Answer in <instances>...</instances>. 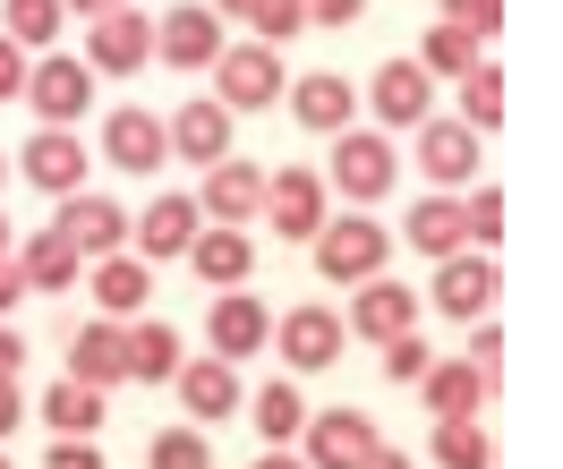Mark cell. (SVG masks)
<instances>
[{"instance_id": "obj_21", "label": "cell", "mask_w": 563, "mask_h": 469, "mask_svg": "<svg viewBox=\"0 0 563 469\" xmlns=\"http://www.w3.org/2000/svg\"><path fill=\"white\" fill-rule=\"evenodd\" d=\"M367 94H376V120H385V129H419L427 111H435V77H427L419 60H385Z\"/></svg>"}, {"instance_id": "obj_29", "label": "cell", "mask_w": 563, "mask_h": 469, "mask_svg": "<svg viewBox=\"0 0 563 469\" xmlns=\"http://www.w3.org/2000/svg\"><path fill=\"white\" fill-rule=\"evenodd\" d=\"M103 418H111L103 384H77V376H60V384L43 393V427H52V435H95Z\"/></svg>"}, {"instance_id": "obj_43", "label": "cell", "mask_w": 563, "mask_h": 469, "mask_svg": "<svg viewBox=\"0 0 563 469\" xmlns=\"http://www.w3.org/2000/svg\"><path fill=\"white\" fill-rule=\"evenodd\" d=\"M18 86H26V43L0 35V103H18Z\"/></svg>"}, {"instance_id": "obj_3", "label": "cell", "mask_w": 563, "mask_h": 469, "mask_svg": "<svg viewBox=\"0 0 563 469\" xmlns=\"http://www.w3.org/2000/svg\"><path fill=\"white\" fill-rule=\"evenodd\" d=\"M385 256H393V239L376 214H324V231H317L324 282H367V273H385Z\"/></svg>"}, {"instance_id": "obj_41", "label": "cell", "mask_w": 563, "mask_h": 469, "mask_svg": "<svg viewBox=\"0 0 563 469\" xmlns=\"http://www.w3.org/2000/svg\"><path fill=\"white\" fill-rule=\"evenodd\" d=\"M470 367H478L487 384H504V333H495L487 316H478V333H470Z\"/></svg>"}, {"instance_id": "obj_30", "label": "cell", "mask_w": 563, "mask_h": 469, "mask_svg": "<svg viewBox=\"0 0 563 469\" xmlns=\"http://www.w3.org/2000/svg\"><path fill=\"white\" fill-rule=\"evenodd\" d=\"M18 273H26V290H69L77 273H86V256H77L60 231H35V239L18 248Z\"/></svg>"}, {"instance_id": "obj_20", "label": "cell", "mask_w": 563, "mask_h": 469, "mask_svg": "<svg viewBox=\"0 0 563 469\" xmlns=\"http://www.w3.org/2000/svg\"><path fill=\"white\" fill-rule=\"evenodd\" d=\"M163 145H172L179 163H197V171H206L213 154H231V111L213 103V94H206V103H179L172 120H163Z\"/></svg>"}, {"instance_id": "obj_42", "label": "cell", "mask_w": 563, "mask_h": 469, "mask_svg": "<svg viewBox=\"0 0 563 469\" xmlns=\"http://www.w3.org/2000/svg\"><path fill=\"white\" fill-rule=\"evenodd\" d=\"M43 469H103V453H95V435H60L43 453Z\"/></svg>"}, {"instance_id": "obj_38", "label": "cell", "mask_w": 563, "mask_h": 469, "mask_svg": "<svg viewBox=\"0 0 563 469\" xmlns=\"http://www.w3.org/2000/svg\"><path fill=\"white\" fill-rule=\"evenodd\" d=\"M461 231H470V248H495V239H504V197H495V188H470V197H461Z\"/></svg>"}, {"instance_id": "obj_51", "label": "cell", "mask_w": 563, "mask_h": 469, "mask_svg": "<svg viewBox=\"0 0 563 469\" xmlns=\"http://www.w3.org/2000/svg\"><path fill=\"white\" fill-rule=\"evenodd\" d=\"M213 18H247V9H256V0H206Z\"/></svg>"}, {"instance_id": "obj_2", "label": "cell", "mask_w": 563, "mask_h": 469, "mask_svg": "<svg viewBox=\"0 0 563 469\" xmlns=\"http://www.w3.org/2000/svg\"><path fill=\"white\" fill-rule=\"evenodd\" d=\"M393 180H401V154H393L376 129H333V163H324V188H342L351 205H376Z\"/></svg>"}, {"instance_id": "obj_10", "label": "cell", "mask_w": 563, "mask_h": 469, "mask_svg": "<svg viewBox=\"0 0 563 469\" xmlns=\"http://www.w3.org/2000/svg\"><path fill=\"white\" fill-rule=\"evenodd\" d=\"M77 60H86L95 77H137L145 60H154V18H137V9H103Z\"/></svg>"}, {"instance_id": "obj_11", "label": "cell", "mask_w": 563, "mask_h": 469, "mask_svg": "<svg viewBox=\"0 0 563 469\" xmlns=\"http://www.w3.org/2000/svg\"><path fill=\"white\" fill-rule=\"evenodd\" d=\"M256 205H265V163H247V154H213L206 163V188H197V214L206 222H256Z\"/></svg>"}, {"instance_id": "obj_6", "label": "cell", "mask_w": 563, "mask_h": 469, "mask_svg": "<svg viewBox=\"0 0 563 469\" xmlns=\"http://www.w3.org/2000/svg\"><path fill=\"white\" fill-rule=\"evenodd\" d=\"M256 214L274 222L282 239H299V248H308V239L324 231V214H333V205H324V171H308V163L265 171V205H256Z\"/></svg>"}, {"instance_id": "obj_14", "label": "cell", "mask_w": 563, "mask_h": 469, "mask_svg": "<svg viewBox=\"0 0 563 469\" xmlns=\"http://www.w3.org/2000/svg\"><path fill=\"white\" fill-rule=\"evenodd\" d=\"M52 231H60L77 256H111V248H129V214H120L111 197H95V188H69Z\"/></svg>"}, {"instance_id": "obj_15", "label": "cell", "mask_w": 563, "mask_h": 469, "mask_svg": "<svg viewBox=\"0 0 563 469\" xmlns=\"http://www.w3.org/2000/svg\"><path fill=\"white\" fill-rule=\"evenodd\" d=\"M18 171H26L43 197H69V188H86V137L43 120L35 137H26V154H18Z\"/></svg>"}, {"instance_id": "obj_44", "label": "cell", "mask_w": 563, "mask_h": 469, "mask_svg": "<svg viewBox=\"0 0 563 469\" xmlns=\"http://www.w3.org/2000/svg\"><path fill=\"white\" fill-rule=\"evenodd\" d=\"M299 9H308V26H351L367 0H299Z\"/></svg>"}, {"instance_id": "obj_36", "label": "cell", "mask_w": 563, "mask_h": 469, "mask_svg": "<svg viewBox=\"0 0 563 469\" xmlns=\"http://www.w3.org/2000/svg\"><path fill=\"white\" fill-rule=\"evenodd\" d=\"M145 469H213V444L197 427H163L145 444Z\"/></svg>"}, {"instance_id": "obj_13", "label": "cell", "mask_w": 563, "mask_h": 469, "mask_svg": "<svg viewBox=\"0 0 563 469\" xmlns=\"http://www.w3.org/2000/svg\"><path fill=\"white\" fill-rule=\"evenodd\" d=\"M206 333H213V359L240 367V359H256V350H265V333H274V308H265V299H256L247 282H231L222 299H213Z\"/></svg>"}, {"instance_id": "obj_17", "label": "cell", "mask_w": 563, "mask_h": 469, "mask_svg": "<svg viewBox=\"0 0 563 469\" xmlns=\"http://www.w3.org/2000/svg\"><path fill=\"white\" fill-rule=\"evenodd\" d=\"M213 52H222V18H213L206 0H179L172 18H154V60H172V69H206Z\"/></svg>"}, {"instance_id": "obj_39", "label": "cell", "mask_w": 563, "mask_h": 469, "mask_svg": "<svg viewBox=\"0 0 563 469\" xmlns=\"http://www.w3.org/2000/svg\"><path fill=\"white\" fill-rule=\"evenodd\" d=\"M427 359H435V350H427V333H419V325L385 342V376H393V384H419V376H427Z\"/></svg>"}, {"instance_id": "obj_47", "label": "cell", "mask_w": 563, "mask_h": 469, "mask_svg": "<svg viewBox=\"0 0 563 469\" xmlns=\"http://www.w3.org/2000/svg\"><path fill=\"white\" fill-rule=\"evenodd\" d=\"M18 299H26V273H18V265H9V256H0V316H9V308H18Z\"/></svg>"}, {"instance_id": "obj_25", "label": "cell", "mask_w": 563, "mask_h": 469, "mask_svg": "<svg viewBox=\"0 0 563 469\" xmlns=\"http://www.w3.org/2000/svg\"><path fill=\"white\" fill-rule=\"evenodd\" d=\"M172 384H179V401H188V418H231V410H240V367L231 359H179Z\"/></svg>"}, {"instance_id": "obj_53", "label": "cell", "mask_w": 563, "mask_h": 469, "mask_svg": "<svg viewBox=\"0 0 563 469\" xmlns=\"http://www.w3.org/2000/svg\"><path fill=\"white\" fill-rule=\"evenodd\" d=\"M0 469H9V453H0Z\"/></svg>"}, {"instance_id": "obj_33", "label": "cell", "mask_w": 563, "mask_h": 469, "mask_svg": "<svg viewBox=\"0 0 563 469\" xmlns=\"http://www.w3.org/2000/svg\"><path fill=\"white\" fill-rule=\"evenodd\" d=\"M470 60H487V52H478V35H461L453 18H435V26L419 35V69L427 77H461Z\"/></svg>"}, {"instance_id": "obj_54", "label": "cell", "mask_w": 563, "mask_h": 469, "mask_svg": "<svg viewBox=\"0 0 563 469\" xmlns=\"http://www.w3.org/2000/svg\"><path fill=\"white\" fill-rule=\"evenodd\" d=\"M0 171H9V163H0Z\"/></svg>"}, {"instance_id": "obj_23", "label": "cell", "mask_w": 563, "mask_h": 469, "mask_svg": "<svg viewBox=\"0 0 563 469\" xmlns=\"http://www.w3.org/2000/svg\"><path fill=\"white\" fill-rule=\"evenodd\" d=\"M282 94H290V120H299V129H317V137L351 129V111H358V86H351V77H333V69L299 77V86H282Z\"/></svg>"}, {"instance_id": "obj_22", "label": "cell", "mask_w": 563, "mask_h": 469, "mask_svg": "<svg viewBox=\"0 0 563 469\" xmlns=\"http://www.w3.org/2000/svg\"><path fill=\"white\" fill-rule=\"evenodd\" d=\"M197 197H154L145 214H129V248L137 256H188V239H197Z\"/></svg>"}, {"instance_id": "obj_7", "label": "cell", "mask_w": 563, "mask_h": 469, "mask_svg": "<svg viewBox=\"0 0 563 469\" xmlns=\"http://www.w3.org/2000/svg\"><path fill=\"white\" fill-rule=\"evenodd\" d=\"M495 290H504L495 256L487 248H453V256H435V290H427V299H435L444 316H461V325H478L495 308Z\"/></svg>"}, {"instance_id": "obj_48", "label": "cell", "mask_w": 563, "mask_h": 469, "mask_svg": "<svg viewBox=\"0 0 563 469\" xmlns=\"http://www.w3.org/2000/svg\"><path fill=\"white\" fill-rule=\"evenodd\" d=\"M367 469H410V453H393V444H376V453H367Z\"/></svg>"}, {"instance_id": "obj_45", "label": "cell", "mask_w": 563, "mask_h": 469, "mask_svg": "<svg viewBox=\"0 0 563 469\" xmlns=\"http://www.w3.org/2000/svg\"><path fill=\"white\" fill-rule=\"evenodd\" d=\"M18 418H26V393H18V376H0V435H18Z\"/></svg>"}, {"instance_id": "obj_18", "label": "cell", "mask_w": 563, "mask_h": 469, "mask_svg": "<svg viewBox=\"0 0 563 469\" xmlns=\"http://www.w3.org/2000/svg\"><path fill=\"white\" fill-rule=\"evenodd\" d=\"M419 171H427L435 188L478 180V129H470V120H435V111H427V120H419Z\"/></svg>"}, {"instance_id": "obj_28", "label": "cell", "mask_w": 563, "mask_h": 469, "mask_svg": "<svg viewBox=\"0 0 563 469\" xmlns=\"http://www.w3.org/2000/svg\"><path fill=\"white\" fill-rule=\"evenodd\" d=\"M188 359L179 333L163 316H129V384H172V367Z\"/></svg>"}, {"instance_id": "obj_8", "label": "cell", "mask_w": 563, "mask_h": 469, "mask_svg": "<svg viewBox=\"0 0 563 469\" xmlns=\"http://www.w3.org/2000/svg\"><path fill=\"white\" fill-rule=\"evenodd\" d=\"M299 435H308V469H367V453L385 444L367 410H317V418H299Z\"/></svg>"}, {"instance_id": "obj_31", "label": "cell", "mask_w": 563, "mask_h": 469, "mask_svg": "<svg viewBox=\"0 0 563 469\" xmlns=\"http://www.w3.org/2000/svg\"><path fill=\"white\" fill-rule=\"evenodd\" d=\"M453 86H461V120H470L478 137H487V129H504V69H495V60H470Z\"/></svg>"}, {"instance_id": "obj_16", "label": "cell", "mask_w": 563, "mask_h": 469, "mask_svg": "<svg viewBox=\"0 0 563 469\" xmlns=\"http://www.w3.org/2000/svg\"><path fill=\"white\" fill-rule=\"evenodd\" d=\"M69 376L77 384H129V316H95L69 333Z\"/></svg>"}, {"instance_id": "obj_27", "label": "cell", "mask_w": 563, "mask_h": 469, "mask_svg": "<svg viewBox=\"0 0 563 469\" xmlns=\"http://www.w3.org/2000/svg\"><path fill=\"white\" fill-rule=\"evenodd\" d=\"M145 299H154V273H145V256H95V308L103 316H137Z\"/></svg>"}, {"instance_id": "obj_1", "label": "cell", "mask_w": 563, "mask_h": 469, "mask_svg": "<svg viewBox=\"0 0 563 469\" xmlns=\"http://www.w3.org/2000/svg\"><path fill=\"white\" fill-rule=\"evenodd\" d=\"M206 69H213V103H222V111L282 103V52H274V43H222Z\"/></svg>"}, {"instance_id": "obj_35", "label": "cell", "mask_w": 563, "mask_h": 469, "mask_svg": "<svg viewBox=\"0 0 563 469\" xmlns=\"http://www.w3.org/2000/svg\"><path fill=\"white\" fill-rule=\"evenodd\" d=\"M299 418H308L299 384H265V393H256V435H265V444H290V435H299Z\"/></svg>"}, {"instance_id": "obj_4", "label": "cell", "mask_w": 563, "mask_h": 469, "mask_svg": "<svg viewBox=\"0 0 563 469\" xmlns=\"http://www.w3.org/2000/svg\"><path fill=\"white\" fill-rule=\"evenodd\" d=\"M18 94H26L52 129H77V120L95 111V69H86L77 52H35V69H26V86H18Z\"/></svg>"}, {"instance_id": "obj_40", "label": "cell", "mask_w": 563, "mask_h": 469, "mask_svg": "<svg viewBox=\"0 0 563 469\" xmlns=\"http://www.w3.org/2000/svg\"><path fill=\"white\" fill-rule=\"evenodd\" d=\"M444 18H453L461 35H478V43L504 35V0H444Z\"/></svg>"}, {"instance_id": "obj_26", "label": "cell", "mask_w": 563, "mask_h": 469, "mask_svg": "<svg viewBox=\"0 0 563 469\" xmlns=\"http://www.w3.org/2000/svg\"><path fill=\"white\" fill-rule=\"evenodd\" d=\"M401 239H410L419 256H453V248H470V231H461V197H453V188L419 197V205L401 214Z\"/></svg>"}, {"instance_id": "obj_32", "label": "cell", "mask_w": 563, "mask_h": 469, "mask_svg": "<svg viewBox=\"0 0 563 469\" xmlns=\"http://www.w3.org/2000/svg\"><path fill=\"white\" fill-rule=\"evenodd\" d=\"M487 461H495L487 418H435V469H487Z\"/></svg>"}, {"instance_id": "obj_5", "label": "cell", "mask_w": 563, "mask_h": 469, "mask_svg": "<svg viewBox=\"0 0 563 469\" xmlns=\"http://www.w3.org/2000/svg\"><path fill=\"white\" fill-rule=\"evenodd\" d=\"M265 342L282 350V367H290V376H317V367H333V359H342L351 325H342V308H317V299H308V308L274 316V333H265Z\"/></svg>"}, {"instance_id": "obj_19", "label": "cell", "mask_w": 563, "mask_h": 469, "mask_svg": "<svg viewBox=\"0 0 563 469\" xmlns=\"http://www.w3.org/2000/svg\"><path fill=\"white\" fill-rule=\"evenodd\" d=\"M419 401H427V418H487L495 384H487V376H478L470 359H427Z\"/></svg>"}, {"instance_id": "obj_9", "label": "cell", "mask_w": 563, "mask_h": 469, "mask_svg": "<svg viewBox=\"0 0 563 469\" xmlns=\"http://www.w3.org/2000/svg\"><path fill=\"white\" fill-rule=\"evenodd\" d=\"M103 163H111V171H129V180L163 171V163H172V145H163V111H145V103L103 111Z\"/></svg>"}, {"instance_id": "obj_52", "label": "cell", "mask_w": 563, "mask_h": 469, "mask_svg": "<svg viewBox=\"0 0 563 469\" xmlns=\"http://www.w3.org/2000/svg\"><path fill=\"white\" fill-rule=\"evenodd\" d=\"M0 256H9V222H0Z\"/></svg>"}, {"instance_id": "obj_46", "label": "cell", "mask_w": 563, "mask_h": 469, "mask_svg": "<svg viewBox=\"0 0 563 469\" xmlns=\"http://www.w3.org/2000/svg\"><path fill=\"white\" fill-rule=\"evenodd\" d=\"M0 376H26V333L0 325Z\"/></svg>"}, {"instance_id": "obj_37", "label": "cell", "mask_w": 563, "mask_h": 469, "mask_svg": "<svg viewBox=\"0 0 563 469\" xmlns=\"http://www.w3.org/2000/svg\"><path fill=\"white\" fill-rule=\"evenodd\" d=\"M240 26H247L256 43H274V52H282V43H290L299 26H308V9H299V0H256V9H247Z\"/></svg>"}, {"instance_id": "obj_34", "label": "cell", "mask_w": 563, "mask_h": 469, "mask_svg": "<svg viewBox=\"0 0 563 469\" xmlns=\"http://www.w3.org/2000/svg\"><path fill=\"white\" fill-rule=\"evenodd\" d=\"M60 18H69L60 0H0V35H9V43H26V52L60 35Z\"/></svg>"}, {"instance_id": "obj_12", "label": "cell", "mask_w": 563, "mask_h": 469, "mask_svg": "<svg viewBox=\"0 0 563 469\" xmlns=\"http://www.w3.org/2000/svg\"><path fill=\"white\" fill-rule=\"evenodd\" d=\"M342 325L367 333V342H393V333L419 325V290L393 282V273H367V282H351V308H342Z\"/></svg>"}, {"instance_id": "obj_24", "label": "cell", "mask_w": 563, "mask_h": 469, "mask_svg": "<svg viewBox=\"0 0 563 469\" xmlns=\"http://www.w3.org/2000/svg\"><path fill=\"white\" fill-rule=\"evenodd\" d=\"M188 265H197L213 290H231V282H247V273H256V248H247L240 222H213V231L197 222V239H188Z\"/></svg>"}, {"instance_id": "obj_49", "label": "cell", "mask_w": 563, "mask_h": 469, "mask_svg": "<svg viewBox=\"0 0 563 469\" xmlns=\"http://www.w3.org/2000/svg\"><path fill=\"white\" fill-rule=\"evenodd\" d=\"M60 9H77V18H103V9H129V0H60Z\"/></svg>"}, {"instance_id": "obj_50", "label": "cell", "mask_w": 563, "mask_h": 469, "mask_svg": "<svg viewBox=\"0 0 563 469\" xmlns=\"http://www.w3.org/2000/svg\"><path fill=\"white\" fill-rule=\"evenodd\" d=\"M256 469H308V461H299V453H282V444H274V453H265Z\"/></svg>"}]
</instances>
